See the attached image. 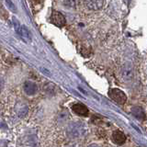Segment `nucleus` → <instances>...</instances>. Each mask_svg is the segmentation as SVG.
<instances>
[{
    "label": "nucleus",
    "mask_w": 147,
    "mask_h": 147,
    "mask_svg": "<svg viewBox=\"0 0 147 147\" xmlns=\"http://www.w3.org/2000/svg\"><path fill=\"white\" fill-rule=\"evenodd\" d=\"M121 76L124 80H131L133 76L132 67L131 65H125L121 70Z\"/></svg>",
    "instance_id": "obj_7"
},
{
    "label": "nucleus",
    "mask_w": 147,
    "mask_h": 147,
    "mask_svg": "<svg viewBox=\"0 0 147 147\" xmlns=\"http://www.w3.org/2000/svg\"><path fill=\"white\" fill-rule=\"evenodd\" d=\"M23 89H24L25 93L27 95H33L36 93L37 91V86L32 82H26L23 86Z\"/></svg>",
    "instance_id": "obj_8"
},
{
    "label": "nucleus",
    "mask_w": 147,
    "mask_h": 147,
    "mask_svg": "<svg viewBox=\"0 0 147 147\" xmlns=\"http://www.w3.org/2000/svg\"><path fill=\"white\" fill-rule=\"evenodd\" d=\"M89 147H98V146H96V145H95V144H93V145H90Z\"/></svg>",
    "instance_id": "obj_13"
},
{
    "label": "nucleus",
    "mask_w": 147,
    "mask_h": 147,
    "mask_svg": "<svg viewBox=\"0 0 147 147\" xmlns=\"http://www.w3.org/2000/svg\"><path fill=\"white\" fill-rule=\"evenodd\" d=\"M51 21H52L53 24H54L57 27H60V28L63 27L66 23V20H65V18H64L63 15L58 11L53 12L52 16H51Z\"/></svg>",
    "instance_id": "obj_3"
},
{
    "label": "nucleus",
    "mask_w": 147,
    "mask_h": 147,
    "mask_svg": "<svg viewBox=\"0 0 147 147\" xmlns=\"http://www.w3.org/2000/svg\"><path fill=\"white\" fill-rule=\"evenodd\" d=\"M85 4L91 10H98L103 7L104 0H85Z\"/></svg>",
    "instance_id": "obj_6"
},
{
    "label": "nucleus",
    "mask_w": 147,
    "mask_h": 147,
    "mask_svg": "<svg viewBox=\"0 0 147 147\" xmlns=\"http://www.w3.org/2000/svg\"><path fill=\"white\" fill-rule=\"evenodd\" d=\"M72 110L75 112L78 116H87L89 113L88 109H87L85 105H83L81 103H76L72 106Z\"/></svg>",
    "instance_id": "obj_4"
},
{
    "label": "nucleus",
    "mask_w": 147,
    "mask_h": 147,
    "mask_svg": "<svg viewBox=\"0 0 147 147\" xmlns=\"http://www.w3.org/2000/svg\"><path fill=\"white\" fill-rule=\"evenodd\" d=\"M87 132V128L81 122H73L67 127V133L72 138H80Z\"/></svg>",
    "instance_id": "obj_1"
},
{
    "label": "nucleus",
    "mask_w": 147,
    "mask_h": 147,
    "mask_svg": "<svg viewBox=\"0 0 147 147\" xmlns=\"http://www.w3.org/2000/svg\"><path fill=\"white\" fill-rule=\"evenodd\" d=\"M131 113L133 114V116L135 118L139 119H144L145 115H144V110H142L140 107H135L131 109Z\"/></svg>",
    "instance_id": "obj_9"
},
{
    "label": "nucleus",
    "mask_w": 147,
    "mask_h": 147,
    "mask_svg": "<svg viewBox=\"0 0 147 147\" xmlns=\"http://www.w3.org/2000/svg\"><path fill=\"white\" fill-rule=\"evenodd\" d=\"M63 1L66 6L70 7H74V8H76L78 5V0H63Z\"/></svg>",
    "instance_id": "obj_11"
},
{
    "label": "nucleus",
    "mask_w": 147,
    "mask_h": 147,
    "mask_svg": "<svg viewBox=\"0 0 147 147\" xmlns=\"http://www.w3.org/2000/svg\"><path fill=\"white\" fill-rule=\"evenodd\" d=\"M17 30H18V33H20V35L24 40H25V39H29V40L31 39L30 33L29 32V30L25 29L24 27L20 26V27H18V29H17Z\"/></svg>",
    "instance_id": "obj_10"
},
{
    "label": "nucleus",
    "mask_w": 147,
    "mask_h": 147,
    "mask_svg": "<svg viewBox=\"0 0 147 147\" xmlns=\"http://www.w3.org/2000/svg\"><path fill=\"white\" fill-rule=\"evenodd\" d=\"M109 98L118 104L123 105L126 103L127 100V96L125 95L123 91H121L119 88H111L109 91Z\"/></svg>",
    "instance_id": "obj_2"
},
{
    "label": "nucleus",
    "mask_w": 147,
    "mask_h": 147,
    "mask_svg": "<svg viewBox=\"0 0 147 147\" xmlns=\"http://www.w3.org/2000/svg\"><path fill=\"white\" fill-rule=\"evenodd\" d=\"M111 138H112V141L114 144H116L118 145H121L123 144L124 142H126V136L125 134L119 130H116L114 131L112 135H111Z\"/></svg>",
    "instance_id": "obj_5"
},
{
    "label": "nucleus",
    "mask_w": 147,
    "mask_h": 147,
    "mask_svg": "<svg viewBox=\"0 0 147 147\" xmlns=\"http://www.w3.org/2000/svg\"><path fill=\"white\" fill-rule=\"evenodd\" d=\"M28 110H29V108H28V106H24V107H22L20 109V111H18V116H20V117H24L25 115H27Z\"/></svg>",
    "instance_id": "obj_12"
}]
</instances>
